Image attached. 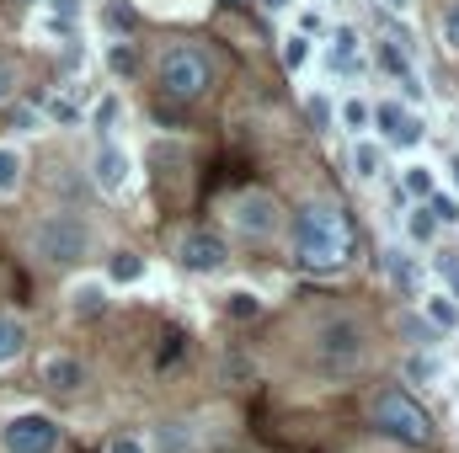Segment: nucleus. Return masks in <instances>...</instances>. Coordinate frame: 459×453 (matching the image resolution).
<instances>
[{
  "label": "nucleus",
  "instance_id": "nucleus-1",
  "mask_svg": "<svg viewBox=\"0 0 459 453\" xmlns=\"http://www.w3.org/2000/svg\"><path fill=\"white\" fill-rule=\"evenodd\" d=\"M289 235H294L299 267H310V272H337L352 256V219H347L342 203H332V198H310L294 214Z\"/></svg>",
  "mask_w": 459,
  "mask_h": 453
},
{
  "label": "nucleus",
  "instance_id": "nucleus-2",
  "mask_svg": "<svg viewBox=\"0 0 459 453\" xmlns=\"http://www.w3.org/2000/svg\"><path fill=\"white\" fill-rule=\"evenodd\" d=\"M310 357L326 379H352L368 363V331L352 315H321L310 337Z\"/></svg>",
  "mask_w": 459,
  "mask_h": 453
},
{
  "label": "nucleus",
  "instance_id": "nucleus-3",
  "mask_svg": "<svg viewBox=\"0 0 459 453\" xmlns=\"http://www.w3.org/2000/svg\"><path fill=\"white\" fill-rule=\"evenodd\" d=\"M27 245H32V256L48 261V267H81V261L97 251V235H91V225H86L81 214H48V219L32 225Z\"/></svg>",
  "mask_w": 459,
  "mask_h": 453
},
{
  "label": "nucleus",
  "instance_id": "nucleus-4",
  "mask_svg": "<svg viewBox=\"0 0 459 453\" xmlns=\"http://www.w3.org/2000/svg\"><path fill=\"white\" fill-rule=\"evenodd\" d=\"M155 81H160V91L171 102H198L214 86V59L198 43H171L160 54V64H155Z\"/></svg>",
  "mask_w": 459,
  "mask_h": 453
},
{
  "label": "nucleus",
  "instance_id": "nucleus-5",
  "mask_svg": "<svg viewBox=\"0 0 459 453\" xmlns=\"http://www.w3.org/2000/svg\"><path fill=\"white\" fill-rule=\"evenodd\" d=\"M368 416H374L379 432H390V438H401V443H411V449H428V443H433V416H428V411L417 406V395L401 389V384L379 389L374 406H368Z\"/></svg>",
  "mask_w": 459,
  "mask_h": 453
},
{
  "label": "nucleus",
  "instance_id": "nucleus-6",
  "mask_svg": "<svg viewBox=\"0 0 459 453\" xmlns=\"http://www.w3.org/2000/svg\"><path fill=\"white\" fill-rule=\"evenodd\" d=\"M230 229L235 235H246V240H273L278 229H283V209H278V198L273 192H235L230 198Z\"/></svg>",
  "mask_w": 459,
  "mask_h": 453
},
{
  "label": "nucleus",
  "instance_id": "nucleus-7",
  "mask_svg": "<svg viewBox=\"0 0 459 453\" xmlns=\"http://www.w3.org/2000/svg\"><path fill=\"white\" fill-rule=\"evenodd\" d=\"M0 449L5 453H54L59 449V427H54L48 416H38V411L11 416V422L0 427Z\"/></svg>",
  "mask_w": 459,
  "mask_h": 453
},
{
  "label": "nucleus",
  "instance_id": "nucleus-8",
  "mask_svg": "<svg viewBox=\"0 0 459 453\" xmlns=\"http://www.w3.org/2000/svg\"><path fill=\"white\" fill-rule=\"evenodd\" d=\"M225 240L214 235V229H187L182 240H177V261L187 267V272H220L225 267Z\"/></svg>",
  "mask_w": 459,
  "mask_h": 453
},
{
  "label": "nucleus",
  "instance_id": "nucleus-9",
  "mask_svg": "<svg viewBox=\"0 0 459 453\" xmlns=\"http://www.w3.org/2000/svg\"><path fill=\"white\" fill-rule=\"evenodd\" d=\"M368 123H379V133H385L390 144H406V150H411V144L422 139V123H417L411 113H401L395 102H385V107H374V113H368Z\"/></svg>",
  "mask_w": 459,
  "mask_h": 453
},
{
  "label": "nucleus",
  "instance_id": "nucleus-10",
  "mask_svg": "<svg viewBox=\"0 0 459 453\" xmlns=\"http://www.w3.org/2000/svg\"><path fill=\"white\" fill-rule=\"evenodd\" d=\"M91 176H97V187H102V192H117V187L128 182V155H123L117 144H102V150H97V160H91Z\"/></svg>",
  "mask_w": 459,
  "mask_h": 453
},
{
  "label": "nucleus",
  "instance_id": "nucleus-11",
  "mask_svg": "<svg viewBox=\"0 0 459 453\" xmlns=\"http://www.w3.org/2000/svg\"><path fill=\"white\" fill-rule=\"evenodd\" d=\"M379 64H385V70H390V75L401 81V91H406L411 102H422V86H417V75H411V59H406V54H401V48H395L390 38L379 43Z\"/></svg>",
  "mask_w": 459,
  "mask_h": 453
},
{
  "label": "nucleus",
  "instance_id": "nucleus-12",
  "mask_svg": "<svg viewBox=\"0 0 459 453\" xmlns=\"http://www.w3.org/2000/svg\"><path fill=\"white\" fill-rule=\"evenodd\" d=\"M43 384H48V389H81V384H86V368H81L75 357L54 352V357L43 363Z\"/></svg>",
  "mask_w": 459,
  "mask_h": 453
},
{
  "label": "nucleus",
  "instance_id": "nucleus-13",
  "mask_svg": "<svg viewBox=\"0 0 459 453\" xmlns=\"http://www.w3.org/2000/svg\"><path fill=\"white\" fill-rule=\"evenodd\" d=\"M22 346H27V326H22V321H11V315H0V363L22 357Z\"/></svg>",
  "mask_w": 459,
  "mask_h": 453
},
{
  "label": "nucleus",
  "instance_id": "nucleus-14",
  "mask_svg": "<svg viewBox=\"0 0 459 453\" xmlns=\"http://www.w3.org/2000/svg\"><path fill=\"white\" fill-rule=\"evenodd\" d=\"M332 64H337V70H342V75H352V70H363V59H358V38H352V32H337V48H332Z\"/></svg>",
  "mask_w": 459,
  "mask_h": 453
},
{
  "label": "nucleus",
  "instance_id": "nucleus-15",
  "mask_svg": "<svg viewBox=\"0 0 459 453\" xmlns=\"http://www.w3.org/2000/svg\"><path fill=\"white\" fill-rule=\"evenodd\" d=\"M428 321H433V331H455L459 326V304H449V294L428 299Z\"/></svg>",
  "mask_w": 459,
  "mask_h": 453
},
{
  "label": "nucleus",
  "instance_id": "nucleus-16",
  "mask_svg": "<svg viewBox=\"0 0 459 453\" xmlns=\"http://www.w3.org/2000/svg\"><path fill=\"white\" fill-rule=\"evenodd\" d=\"M390 278H395V288H401V294H417V261H411V256L390 251Z\"/></svg>",
  "mask_w": 459,
  "mask_h": 453
},
{
  "label": "nucleus",
  "instance_id": "nucleus-17",
  "mask_svg": "<svg viewBox=\"0 0 459 453\" xmlns=\"http://www.w3.org/2000/svg\"><path fill=\"white\" fill-rule=\"evenodd\" d=\"M75 310H81L86 321H91V315H102V310H108V294H102V283H81V288H75Z\"/></svg>",
  "mask_w": 459,
  "mask_h": 453
},
{
  "label": "nucleus",
  "instance_id": "nucleus-18",
  "mask_svg": "<svg viewBox=\"0 0 459 453\" xmlns=\"http://www.w3.org/2000/svg\"><path fill=\"white\" fill-rule=\"evenodd\" d=\"M102 21H108L113 32H134V27H139V11L123 5V0H108V5H102Z\"/></svg>",
  "mask_w": 459,
  "mask_h": 453
},
{
  "label": "nucleus",
  "instance_id": "nucleus-19",
  "mask_svg": "<svg viewBox=\"0 0 459 453\" xmlns=\"http://www.w3.org/2000/svg\"><path fill=\"white\" fill-rule=\"evenodd\" d=\"M108 272H113V283H134V278L144 272V261H139L134 251H113V261H108Z\"/></svg>",
  "mask_w": 459,
  "mask_h": 453
},
{
  "label": "nucleus",
  "instance_id": "nucleus-20",
  "mask_svg": "<svg viewBox=\"0 0 459 453\" xmlns=\"http://www.w3.org/2000/svg\"><path fill=\"white\" fill-rule=\"evenodd\" d=\"M22 187V155L0 144V192H16Z\"/></svg>",
  "mask_w": 459,
  "mask_h": 453
},
{
  "label": "nucleus",
  "instance_id": "nucleus-21",
  "mask_svg": "<svg viewBox=\"0 0 459 453\" xmlns=\"http://www.w3.org/2000/svg\"><path fill=\"white\" fill-rule=\"evenodd\" d=\"M352 166H358V176H363V182H374V176H379V166H385V155H379L374 144H358V150H352Z\"/></svg>",
  "mask_w": 459,
  "mask_h": 453
},
{
  "label": "nucleus",
  "instance_id": "nucleus-22",
  "mask_svg": "<svg viewBox=\"0 0 459 453\" xmlns=\"http://www.w3.org/2000/svg\"><path fill=\"white\" fill-rule=\"evenodd\" d=\"M428 214H433V225H459V203L455 198H444V192L428 198Z\"/></svg>",
  "mask_w": 459,
  "mask_h": 453
},
{
  "label": "nucleus",
  "instance_id": "nucleus-23",
  "mask_svg": "<svg viewBox=\"0 0 459 453\" xmlns=\"http://www.w3.org/2000/svg\"><path fill=\"white\" fill-rule=\"evenodd\" d=\"M433 267H438V278H444V288H449V299H459V256H455V251H444V256H438Z\"/></svg>",
  "mask_w": 459,
  "mask_h": 453
},
{
  "label": "nucleus",
  "instance_id": "nucleus-24",
  "mask_svg": "<svg viewBox=\"0 0 459 453\" xmlns=\"http://www.w3.org/2000/svg\"><path fill=\"white\" fill-rule=\"evenodd\" d=\"M305 59H310V38H299V32H294V38H283V64H289V70H299Z\"/></svg>",
  "mask_w": 459,
  "mask_h": 453
},
{
  "label": "nucleus",
  "instance_id": "nucleus-25",
  "mask_svg": "<svg viewBox=\"0 0 459 453\" xmlns=\"http://www.w3.org/2000/svg\"><path fill=\"white\" fill-rule=\"evenodd\" d=\"M406 192H411V198H433V171H428V166H411V171H406Z\"/></svg>",
  "mask_w": 459,
  "mask_h": 453
},
{
  "label": "nucleus",
  "instance_id": "nucleus-26",
  "mask_svg": "<svg viewBox=\"0 0 459 453\" xmlns=\"http://www.w3.org/2000/svg\"><path fill=\"white\" fill-rule=\"evenodd\" d=\"M16 86H22V70H16V59H0V107L16 97Z\"/></svg>",
  "mask_w": 459,
  "mask_h": 453
},
{
  "label": "nucleus",
  "instance_id": "nucleus-27",
  "mask_svg": "<svg viewBox=\"0 0 459 453\" xmlns=\"http://www.w3.org/2000/svg\"><path fill=\"white\" fill-rule=\"evenodd\" d=\"M406 379H411V384H428V379H433V357H428V352H411V357H406Z\"/></svg>",
  "mask_w": 459,
  "mask_h": 453
},
{
  "label": "nucleus",
  "instance_id": "nucleus-28",
  "mask_svg": "<svg viewBox=\"0 0 459 453\" xmlns=\"http://www.w3.org/2000/svg\"><path fill=\"white\" fill-rule=\"evenodd\" d=\"M225 310L235 315V321H251V315H256V294H230Z\"/></svg>",
  "mask_w": 459,
  "mask_h": 453
},
{
  "label": "nucleus",
  "instance_id": "nucleus-29",
  "mask_svg": "<svg viewBox=\"0 0 459 453\" xmlns=\"http://www.w3.org/2000/svg\"><path fill=\"white\" fill-rule=\"evenodd\" d=\"M342 123L352 128V133H363V128H368V107H363V102H347V107H342Z\"/></svg>",
  "mask_w": 459,
  "mask_h": 453
},
{
  "label": "nucleus",
  "instance_id": "nucleus-30",
  "mask_svg": "<svg viewBox=\"0 0 459 453\" xmlns=\"http://www.w3.org/2000/svg\"><path fill=\"white\" fill-rule=\"evenodd\" d=\"M444 43H449V48L459 54V0L449 5V11H444Z\"/></svg>",
  "mask_w": 459,
  "mask_h": 453
},
{
  "label": "nucleus",
  "instance_id": "nucleus-31",
  "mask_svg": "<svg viewBox=\"0 0 459 453\" xmlns=\"http://www.w3.org/2000/svg\"><path fill=\"white\" fill-rule=\"evenodd\" d=\"M48 117H54V123H75L81 107H75V102H65V97H54V102H48Z\"/></svg>",
  "mask_w": 459,
  "mask_h": 453
},
{
  "label": "nucleus",
  "instance_id": "nucleus-32",
  "mask_svg": "<svg viewBox=\"0 0 459 453\" xmlns=\"http://www.w3.org/2000/svg\"><path fill=\"white\" fill-rule=\"evenodd\" d=\"M433 214H428V209H417V214H411V235H417V240H433Z\"/></svg>",
  "mask_w": 459,
  "mask_h": 453
},
{
  "label": "nucleus",
  "instance_id": "nucleus-33",
  "mask_svg": "<svg viewBox=\"0 0 459 453\" xmlns=\"http://www.w3.org/2000/svg\"><path fill=\"white\" fill-rule=\"evenodd\" d=\"M310 117H316V128H326V123H332V102L316 97V102H310Z\"/></svg>",
  "mask_w": 459,
  "mask_h": 453
},
{
  "label": "nucleus",
  "instance_id": "nucleus-34",
  "mask_svg": "<svg viewBox=\"0 0 459 453\" xmlns=\"http://www.w3.org/2000/svg\"><path fill=\"white\" fill-rule=\"evenodd\" d=\"M108 453H144V443H139V438H113Z\"/></svg>",
  "mask_w": 459,
  "mask_h": 453
},
{
  "label": "nucleus",
  "instance_id": "nucleus-35",
  "mask_svg": "<svg viewBox=\"0 0 459 453\" xmlns=\"http://www.w3.org/2000/svg\"><path fill=\"white\" fill-rule=\"evenodd\" d=\"M113 70H117V75H128V70H134V54H128V48H113Z\"/></svg>",
  "mask_w": 459,
  "mask_h": 453
},
{
  "label": "nucleus",
  "instance_id": "nucleus-36",
  "mask_svg": "<svg viewBox=\"0 0 459 453\" xmlns=\"http://www.w3.org/2000/svg\"><path fill=\"white\" fill-rule=\"evenodd\" d=\"M310 32H321V16H316V11L299 16V38H310Z\"/></svg>",
  "mask_w": 459,
  "mask_h": 453
},
{
  "label": "nucleus",
  "instance_id": "nucleus-37",
  "mask_svg": "<svg viewBox=\"0 0 459 453\" xmlns=\"http://www.w3.org/2000/svg\"><path fill=\"white\" fill-rule=\"evenodd\" d=\"M117 117V102L113 97H108V102H102V107H97V128H108V123H113Z\"/></svg>",
  "mask_w": 459,
  "mask_h": 453
},
{
  "label": "nucleus",
  "instance_id": "nucleus-38",
  "mask_svg": "<svg viewBox=\"0 0 459 453\" xmlns=\"http://www.w3.org/2000/svg\"><path fill=\"white\" fill-rule=\"evenodd\" d=\"M406 331H411L417 341H433V326H422V321H406Z\"/></svg>",
  "mask_w": 459,
  "mask_h": 453
},
{
  "label": "nucleus",
  "instance_id": "nucleus-39",
  "mask_svg": "<svg viewBox=\"0 0 459 453\" xmlns=\"http://www.w3.org/2000/svg\"><path fill=\"white\" fill-rule=\"evenodd\" d=\"M54 5H59V16H65V21L75 16V0H54Z\"/></svg>",
  "mask_w": 459,
  "mask_h": 453
},
{
  "label": "nucleus",
  "instance_id": "nucleus-40",
  "mask_svg": "<svg viewBox=\"0 0 459 453\" xmlns=\"http://www.w3.org/2000/svg\"><path fill=\"white\" fill-rule=\"evenodd\" d=\"M262 5H267V11H283V5H289V0H262Z\"/></svg>",
  "mask_w": 459,
  "mask_h": 453
},
{
  "label": "nucleus",
  "instance_id": "nucleus-41",
  "mask_svg": "<svg viewBox=\"0 0 459 453\" xmlns=\"http://www.w3.org/2000/svg\"><path fill=\"white\" fill-rule=\"evenodd\" d=\"M449 171H455V187H459V155H455V160H449Z\"/></svg>",
  "mask_w": 459,
  "mask_h": 453
},
{
  "label": "nucleus",
  "instance_id": "nucleus-42",
  "mask_svg": "<svg viewBox=\"0 0 459 453\" xmlns=\"http://www.w3.org/2000/svg\"><path fill=\"white\" fill-rule=\"evenodd\" d=\"M225 5H246V0H225Z\"/></svg>",
  "mask_w": 459,
  "mask_h": 453
},
{
  "label": "nucleus",
  "instance_id": "nucleus-43",
  "mask_svg": "<svg viewBox=\"0 0 459 453\" xmlns=\"http://www.w3.org/2000/svg\"><path fill=\"white\" fill-rule=\"evenodd\" d=\"M390 5H406V0H390Z\"/></svg>",
  "mask_w": 459,
  "mask_h": 453
}]
</instances>
